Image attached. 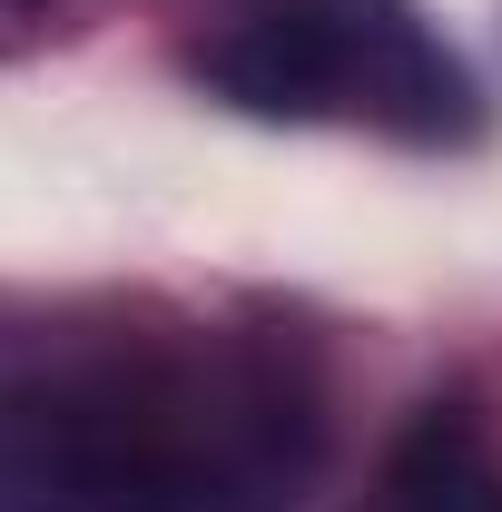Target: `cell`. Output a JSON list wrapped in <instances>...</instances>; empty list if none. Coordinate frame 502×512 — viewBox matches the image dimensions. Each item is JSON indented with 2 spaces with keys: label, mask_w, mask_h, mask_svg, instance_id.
Instances as JSON below:
<instances>
[{
  "label": "cell",
  "mask_w": 502,
  "mask_h": 512,
  "mask_svg": "<svg viewBox=\"0 0 502 512\" xmlns=\"http://www.w3.org/2000/svg\"><path fill=\"white\" fill-rule=\"evenodd\" d=\"M207 99L247 119H375L394 138H473V79L414 0H227L188 40Z\"/></svg>",
  "instance_id": "2"
},
{
  "label": "cell",
  "mask_w": 502,
  "mask_h": 512,
  "mask_svg": "<svg viewBox=\"0 0 502 512\" xmlns=\"http://www.w3.org/2000/svg\"><path fill=\"white\" fill-rule=\"evenodd\" d=\"M375 512H502V463L463 404H424L414 434L384 463Z\"/></svg>",
  "instance_id": "3"
},
{
  "label": "cell",
  "mask_w": 502,
  "mask_h": 512,
  "mask_svg": "<svg viewBox=\"0 0 502 512\" xmlns=\"http://www.w3.org/2000/svg\"><path fill=\"white\" fill-rule=\"evenodd\" d=\"M0 453L40 512H286L325 463V414L286 355L178 345L10 404Z\"/></svg>",
  "instance_id": "1"
}]
</instances>
